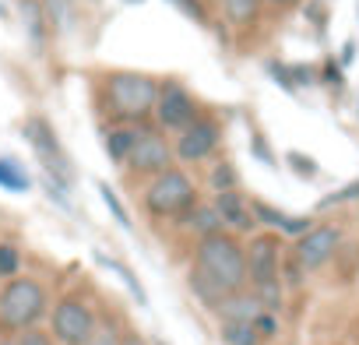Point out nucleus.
I'll list each match as a JSON object with an SVG mask.
<instances>
[{
  "label": "nucleus",
  "mask_w": 359,
  "mask_h": 345,
  "mask_svg": "<svg viewBox=\"0 0 359 345\" xmlns=\"http://www.w3.org/2000/svg\"><path fill=\"white\" fill-rule=\"evenodd\" d=\"M18 11H22V25L32 39V50H43L46 46V15H43V4L39 0H18Z\"/></svg>",
  "instance_id": "4468645a"
},
{
  "label": "nucleus",
  "mask_w": 359,
  "mask_h": 345,
  "mask_svg": "<svg viewBox=\"0 0 359 345\" xmlns=\"http://www.w3.org/2000/svg\"><path fill=\"white\" fill-rule=\"evenodd\" d=\"M15 341H18V345H57V341H53V334H46V331H39V327L22 331Z\"/></svg>",
  "instance_id": "cd10ccee"
},
{
  "label": "nucleus",
  "mask_w": 359,
  "mask_h": 345,
  "mask_svg": "<svg viewBox=\"0 0 359 345\" xmlns=\"http://www.w3.org/2000/svg\"><path fill=\"white\" fill-rule=\"evenodd\" d=\"M285 233H292V236H303L306 229H310V222L306 219H285V226H282Z\"/></svg>",
  "instance_id": "f704fd0d"
},
{
  "label": "nucleus",
  "mask_w": 359,
  "mask_h": 345,
  "mask_svg": "<svg viewBox=\"0 0 359 345\" xmlns=\"http://www.w3.org/2000/svg\"><path fill=\"white\" fill-rule=\"evenodd\" d=\"M254 331H257L261 338H271V334L278 331V324H275V313H268V310H261V313L254 317Z\"/></svg>",
  "instance_id": "c756f323"
},
{
  "label": "nucleus",
  "mask_w": 359,
  "mask_h": 345,
  "mask_svg": "<svg viewBox=\"0 0 359 345\" xmlns=\"http://www.w3.org/2000/svg\"><path fill=\"white\" fill-rule=\"evenodd\" d=\"M212 187H215V194H226V191L236 187V169H233L229 162H219V165L212 169Z\"/></svg>",
  "instance_id": "a878e982"
},
{
  "label": "nucleus",
  "mask_w": 359,
  "mask_h": 345,
  "mask_svg": "<svg viewBox=\"0 0 359 345\" xmlns=\"http://www.w3.org/2000/svg\"><path fill=\"white\" fill-rule=\"evenodd\" d=\"M95 313L85 299L67 296L53 306V341L60 345H88V338L95 334Z\"/></svg>",
  "instance_id": "39448f33"
},
{
  "label": "nucleus",
  "mask_w": 359,
  "mask_h": 345,
  "mask_svg": "<svg viewBox=\"0 0 359 345\" xmlns=\"http://www.w3.org/2000/svg\"><path fill=\"white\" fill-rule=\"evenodd\" d=\"M250 212H254V219H261L264 226H275V229H282V226H285V215H282L278 208L264 205V201H250Z\"/></svg>",
  "instance_id": "bb28decb"
},
{
  "label": "nucleus",
  "mask_w": 359,
  "mask_h": 345,
  "mask_svg": "<svg viewBox=\"0 0 359 345\" xmlns=\"http://www.w3.org/2000/svg\"><path fill=\"white\" fill-rule=\"evenodd\" d=\"M184 222H187L191 229H198V233H201V240H205V236L222 233V219L215 215V208H198V205H194V208L184 215Z\"/></svg>",
  "instance_id": "6ab92c4d"
},
{
  "label": "nucleus",
  "mask_w": 359,
  "mask_h": 345,
  "mask_svg": "<svg viewBox=\"0 0 359 345\" xmlns=\"http://www.w3.org/2000/svg\"><path fill=\"white\" fill-rule=\"evenodd\" d=\"M0 187L11 194H29L32 191V177L25 172V165H18L15 158H0Z\"/></svg>",
  "instance_id": "2eb2a0df"
},
{
  "label": "nucleus",
  "mask_w": 359,
  "mask_h": 345,
  "mask_svg": "<svg viewBox=\"0 0 359 345\" xmlns=\"http://www.w3.org/2000/svg\"><path fill=\"white\" fill-rule=\"evenodd\" d=\"M95 261H99L102 268H109V271H113V275H116V278H120V282H123L127 289H130V296H134V299H137L141 306L148 303V292H144V285L137 282V275H134V271H130V268H127L123 261H116V257H106V254H95Z\"/></svg>",
  "instance_id": "f3484780"
},
{
  "label": "nucleus",
  "mask_w": 359,
  "mask_h": 345,
  "mask_svg": "<svg viewBox=\"0 0 359 345\" xmlns=\"http://www.w3.org/2000/svg\"><path fill=\"white\" fill-rule=\"evenodd\" d=\"M46 313V289L36 278H11L0 292V331L22 334Z\"/></svg>",
  "instance_id": "7ed1b4c3"
},
{
  "label": "nucleus",
  "mask_w": 359,
  "mask_h": 345,
  "mask_svg": "<svg viewBox=\"0 0 359 345\" xmlns=\"http://www.w3.org/2000/svg\"><path fill=\"white\" fill-rule=\"evenodd\" d=\"M215 313H219V320L226 324V320H243V324H254V317L261 313V303H257V296L254 292H229L219 306H215Z\"/></svg>",
  "instance_id": "ddd939ff"
},
{
  "label": "nucleus",
  "mask_w": 359,
  "mask_h": 345,
  "mask_svg": "<svg viewBox=\"0 0 359 345\" xmlns=\"http://www.w3.org/2000/svg\"><path fill=\"white\" fill-rule=\"evenodd\" d=\"M22 137L32 144V151L43 158V165H46V172L50 177H57V180H71V172H74V165L67 162V151L60 148V141H57V134H53V127L43 120V116H32V120H25L22 123Z\"/></svg>",
  "instance_id": "423d86ee"
},
{
  "label": "nucleus",
  "mask_w": 359,
  "mask_h": 345,
  "mask_svg": "<svg viewBox=\"0 0 359 345\" xmlns=\"http://www.w3.org/2000/svg\"><path fill=\"white\" fill-rule=\"evenodd\" d=\"M127 165L137 177H162L165 169H172V148L165 144V137L144 130V134H137V141L127 155Z\"/></svg>",
  "instance_id": "6e6552de"
},
{
  "label": "nucleus",
  "mask_w": 359,
  "mask_h": 345,
  "mask_svg": "<svg viewBox=\"0 0 359 345\" xmlns=\"http://www.w3.org/2000/svg\"><path fill=\"white\" fill-rule=\"evenodd\" d=\"M215 144H219V123L215 120H194L187 130H180L176 155H180V162H201L215 151Z\"/></svg>",
  "instance_id": "9b49d317"
},
{
  "label": "nucleus",
  "mask_w": 359,
  "mask_h": 345,
  "mask_svg": "<svg viewBox=\"0 0 359 345\" xmlns=\"http://www.w3.org/2000/svg\"><path fill=\"white\" fill-rule=\"evenodd\" d=\"M0 345H18L15 338H0Z\"/></svg>",
  "instance_id": "4c0bfd02"
},
{
  "label": "nucleus",
  "mask_w": 359,
  "mask_h": 345,
  "mask_svg": "<svg viewBox=\"0 0 359 345\" xmlns=\"http://www.w3.org/2000/svg\"><path fill=\"white\" fill-rule=\"evenodd\" d=\"M352 198H359V180H355V184H348V187H345V191H338V194H327L320 205L327 208V205H334V201H352Z\"/></svg>",
  "instance_id": "72a5a7b5"
},
{
  "label": "nucleus",
  "mask_w": 359,
  "mask_h": 345,
  "mask_svg": "<svg viewBox=\"0 0 359 345\" xmlns=\"http://www.w3.org/2000/svg\"><path fill=\"white\" fill-rule=\"evenodd\" d=\"M169 4L184 15V18H191L194 25H208V11H205L201 0H169Z\"/></svg>",
  "instance_id": "b1692460"
},
{
  "label": "nucleus",
  "mask_w": 359,
  "mask_h": 345,
  "mask_svg": "<svg viewBox=\"0 0 359 345\" xmlns=\"http://www.w3.org/2000/svg\"><path fill=\"white\" fill-rule=\"evenodd\" d=\"M282 4H299V0H282Z\"/></svg>",
  "instance_id": "58836bf2"
},
{
  "label": "nucleus",
  "mask_w": 359,
  "mask_h": 345,
  "mask_svg": "<svg viewBox=\"0 0 359 345\" xmlns=\"http://www.w3.org/2000/svg\"><path fill=\"white\" fill-rule=\"evenodd\" d=\"M127 4H144V0H127Z\"/></svg>",
  "instance_id": "ea45409f"
},
{
  "label": "nucleus",
  "mask_w": 359,
  "mask_h": 345,
  "mask_svg": "<svg viewBox=\"0 0 359 345\" xmlns=\"http://www.w3.org/2000/svg\"><path fill=\"white\" fill-rule=\"evenodd\" d=\"M338 240H341V233H338L334 226H313V229H306V233L299 236V243H296V261L313 271V268H320V264L331 261Z\"/></svg>",
  "instance_id": "1a4fd4ad"
},
{
  "label": "nucleus",
  "mask_w": 359,
  "mask_h": 345,
  "mask_svg": "<svg viewBox=\"0 0 359 345\" xmlns=\"http://www.w3.org/2000/svg\"><path fill=\"white\" fill-rule=\"evenodd\" d=\"M355 60V43H345V50H341V64H352Z\"/></svg>",
  "instance_id": "e433bc0d"
},
{
  "label": "nucleus",
  "mask_w": 359,
  "mask_h": 345,
  "mask_svg": "<svg viewBox=\"0 0 359 345\" xmlns=\"http://www.w3.org/2000/svg\"><path fill=\"white\" fill-rule=\"evenodd\" d=\"M22 271V254L15 243H0V278H18Z\"/></svg>",
  "instance_id": "5701e85b"
},
{
  "label": "nucleus",
  "mask_w": 359,
  "mask_h": 345,
  "mask_svg": "<svg viewBox=\"0 0 359 345\" xmlns=\"http://www.w3.org/2000/svg\"><path fill=\"white\" fill-rule=\"evenodd\" d=\"M155 345H165V341H162V338H158V341H155Z\"/></svg>",
  "instance_id": "79ce46f5"
},
{
  "label": "nucleus",
  "mask_w": 359,
  "mask_h": 345,
  "mask_svg": "<svg viewBox=\"0 0 359 345\" xmlns=\"http://www.w3.org/2000/svg\"><path fill=\"white\" fill-rule=\"evenodd\" d=\"M222 11L233 25H250L261 11V0H222Z\"/></svg>",
  "instance_id": "aec40b11"
},
{
  "label": "nucleus",
  "mask_w": 359,
  "mask_h": 345,
  "mask_svg": "<svg viewBox=\"0 0 359 345\" xmlns=\"http://www.w3.org/2000/svg\"><path fill=\"white\" fill-rule=\"evenodd\" d=\"M222 341H226V345H261V334L254 331V324L226 320V324H222Z\"/></svg>",
  "instance_id": "412c9836"
},
{
  "label": "nucleus",
  "mask_w": 359,
  "mask_h": 345,
  "mask_svg": "<svg viewBox=\"0 0 359 345\" xmlns=\"http://www.w3.org/2000/svg\"><path fill=\"white\" fill-rule=\"evenodd\" d=\"M324 81L338 85V81H341V67H338V64H327V67H324Z\"/></svg>",
  "instance_id": "c9c22d12"
},
{
  "label": "nucleus",
  "mask_w": 359,
  "mask_h": 345,
  "mask_svg": "<svg viewBox=\"0 0 359 345\" xmlns=\"http://www.w3.org/2000/svg\"><path fill=\"white\" fill-rule=\"evenodd\" d=\"M99 198H102V205L109 208V215L116 219V226L130 233V229H134V222H130V215H127V208H123V201L116 198V191H113L109 184H99Z\"/></svg>",
  "instance_id": "4be33fe9"
},
{
  "label": "nucleus",
  "mask_w": 359,
  "mask_h": 345,
  "mask_svg": "<svg viewBox=\"0 0 359 345\" xmlns=\"http://www.w3.org/2000/svg\"><path fill=\"white\" fill-rule=\"evenodd\" d=\"M268 4H282V0H268Z\"/></svg>",
  "instance_id": "a19ab883"
},
{
  "label": "nucleus",
  "mask_w": 359,
  "mask_h": 345,
  "mask_svg": "<svg viewBox=\"0 0 359 345\" xmlns=\"http://www.w3.org/2000/svg\"><path fill=\"white\" fill-rule=\"evenodd\" d=\"M194 205H198L194 180L187 177V172H180V169H165L162 177H155L151 187L144 191V208L155 219H165V215H180V219H184Z\"/></svg>",
  "instance_id": "20e7f679"
},
{
  "label": "nucleus",
  "mask_w": 359,
  "mask_h": 345,
  "mask_svg": "<svg viewBox=\"0 0 359 345\" xmlns=\"http://www.w3.org/2000/svg\"><path fill=\"white\" fill-rule=\"evenodd\" d=\"M134 141H137V130H134V127H116V130H109V134L102 137V144H106V151H109L113 162H127Z\"/></svg>",
  "instance_id": "a211bd4d"
},
{
  "label": "nucleus",
  "mask_w": 359,
  "mask_h": 345,
  "mask_svg": "<svg viewBox=\"0 0 359 345\" xmlns=\"http://www.w3.org/2000/svg\"><path fill=\"white\" fill-rule=\"evenodd\" d=\"M155 113H158V123L165 130H187L198 120V102L180 81H165V85H158Z\"/></svg>",
  "instance_id": "0eeeda50"
},
{
  "label": "nucleus",
  "mask_w": 359,
  "mask_h": 345,
  "mask_svg": "<svg viewBox=\"0 0 359 345\" xmlns=\"http://www.w3.org/2000/svg\"><path fill=\"white\" fill-rule=\"evenodd\" d=\"M268 74H271L285 92H296V85H292V78H289V67H285V64H275V60H271V64H268Z\"/></svg>",
  "instance_id": "2f4dec72"
},
{
  "label": "nucleus",
  "mask_w": 359,
  "mask_h": 345,
  "mask_svg": "<svg viewBox=\"0 0 359 345\" xmlns=\"http://www.w3.org/2000/svg\"><path fill=\"white\" fill-rule=\"evenodd\" d=\"M243 257H247V278L254 282V289L278 282V240L275 236H257Z\"/></svg>",
  "instance_id": "9d476101"
},
{
  "label": "nucleus",
  "mask_w": 359,
  "mask_h": 345,
  "mask_svg": "<svg viewBox=\"0 0 359 345\" xmlns=\"http://www.w3.org/2000/svg\"><path fill=\"white\" fill-rule=\"evenodd\" d=\"M194 268L201 275H208L222 292H240L247 285V257H243V247L226 236V233H215V236H205L198 243V254H194Z\"/></svg>",
  "instance_id": "f257e3e1"
},
{
  "label": "nucleus",
  "mask_w": 359,
  "mask_h": 345,
  "mask_svg": "<svg viewBox=\"0 0 359 345\" xmlns=\"http://www.w3.org/2000/svg\"><path fill=\"white\" fill-rule=\"evenodd\" d=\"M88 345H123V341H120V334H116L113 324H102V327H95V334L88 338Z\"/></svg>",
  "instance_id": "c85d7f7f"
},
{
  "label": "nucleus",
  "mask_w": 359,
  "mask_h": 345,
  "mask_svg": "<svg viewBox=\"0 0 359 345\" xmlns=\"http://www.w3.org/2000/svg\"><path fill=\"white\" fill-rule=\"evenodd\" d=\"M215 215L222 219V226H229V229H250L254 226V215H250V205L236 194V191H226V194H215Z\"/></svg>",
  "instance_id": "f8f14e48"
},
{
  "label": "nucleus",
  "mask_w": 359,
  "mask_h": 345,
  "mask_svg": "<svg viewBox=\"0 0 359 345\" xmlns=\"http://www.w3.org/2000/svg\"><path fill=\"white\" fill-rule=\"evenodd\" d=\"M43 15H46V25H64L71 18V0H43Z\"/></svg>",
  "instance_id": "393cba45"
},
{
  "label": "nucleus",
  "mask_w": 359,
  "mask_h": 345,
  "mask_svg": "<svg viewBox=\"0 0 359 345\" xmlns=\"http://www.w3.org/2000/svg\"><path fill=\"white\" fill-rule=\"evenodd\" d=\"M250 151H254L264 165H275V155H271V148H268V141H264L261 134H254V137H250Z\"/></svg>",
  "instance_id": "473e14b6"
},
{
  "label": "nucleus",
  "mask_w": 359,
  "mask_h": 345,
  "mask_svg": "<svg viewBox=\"0 0 359 345\" xmlns=\"http://www.w3.org/2000/svg\"><path fill=\"white\" fill-rule=\"evenodd\" d=\"M285 158H289V165H292V169L299 172V177H313V172H317V165L310 162V155H299V151H289Z\"/></svg>",
  "instance_id": "7c9ffc66"
},
{
  "label": "nucleus",
  "mask_w": 359,
  "mask_h": 345,
  "mask_svg": "<svg viewBox=\"0 0 359 345\" xmlns=\"http://www.w3.org/2000/svg\"><path fill=\"white\" fill-rule=\"evenodd\" d=\"M187 285H191V292L201 299V306H208V310H215V306H219V303L229 296V292H222V289H219V285H215L208 275H201L198 268H191V275H187Z\"/></svg>",
  "instance_id": "dca6fc26"
},
{
  "label": "nucleus",
  "mask_w": 359,
  "mask_h": 345,
  "mask_svg": "<svg viewBox=\"0 0 359 345\" xmlns=\"http://www.w3.org/2000/svg\"><path fill=\"white\" fill-rule=\"evenodd\" d=\"M155 99H158V81L148 74L116 71L106 78V109L116 120H127V123L148 120L155 109Z\"/></svg>",
  "instance_id": "f03ea898"
}]
</instances>
